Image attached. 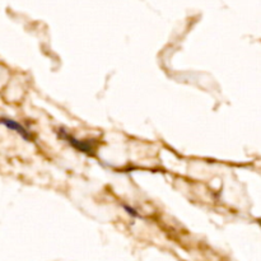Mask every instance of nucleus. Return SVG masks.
Masks as SVG:
<instances>
[{"label": "nucleus", "mask_w": 261, "mask_h": 261, "mask_svg": "<svg viewBox=\"0 0 261 261\" xmlns=\"http://www.w3.org/2000/svg\"><path fill=\"white\" fill-rule=\"evenodd\" d=\"M259 223H260V226H261V219H259Z\"/></svg>", "instance_id": "20e7f679"}, {"label": "nucleus", "mask_w": 261, "mask_h": 261, "mask_svg": "<svg viewBox=\"0 0 261 261\" xmlns=\"http://www.w3.org/2000/svg\"><path fill=\"white\" fill-rule=\"evenodd\" d=\"M0 125H4L7 129L15 132L20 138H23L27 142H32L35 139V135H33L32 132H30L25 126H23L20 122L9 119V117H0Z\"/></svg>", "instance_id": "f03ea898"}, {"label": "nucleus", "mask_w": 261, "mask_h": 261, "mask_svg": "<svg viewBox=\"0 0 261 261\" xmlns=\"http://www.w3.org/2000/svg\"><path fill=\"white\" fill-rule=\"evenodd\" d=\"M56 134L60 139L68 142L69 145L74 148V149L79 150L82 153H86V154L93 155L94 150H96V140H89V139H78V138L73 137L71 134H69V132H66L64 127H59L56 130Z\"/></svg>", "instance_id": "f257e3e1"}, {"label": "nucleus", "mask_w": 261, "mask_h": 261, "mask_svg": "<svg viewBox=\"0 0 261 261\" xmlns=\"http://www.w3.org/2000/svg\"><path fill=\"white\" fill-rule=\"evenodd\" d=\"M122 209H124L125 212H126L127 214H129L130 217H133V218H138V219H142V216L139 214V212L137 211V209L134 208V206L129 205V204H122Z\"/></svg>", "instance_id": "7ed1b4c3"}]
</instances>
